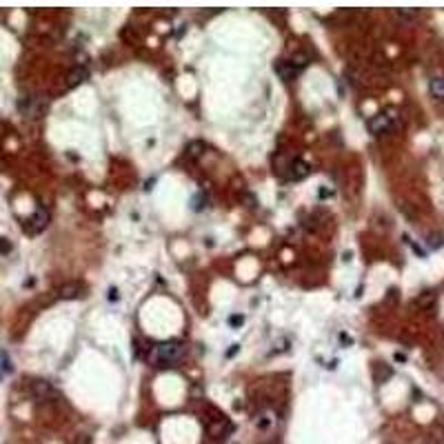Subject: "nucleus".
<instances>
[{
    "label": "nucleus",
    "instance_id": "nucleus-15",
    "mask_svg": "<svg viewBox=\"0 0 444 444\" xmlns=\"http://www.w3.org/2000/svg\"><path fill=\"white\" fill-rule=\"evenodd\" d=\"M11 373V362H9V356L7 353H0V378L3 375Z\"/></svg>",
    "mask_w": 444,
    "mask_h": 444
},
{
    "label": "nucleus",
    "instance_id": "nucleus-14",
    "mask_svg": "<svg viewBox=\"0 0 444 444\" xmlns=\"http://www.w3.org/2000/svg\"><path fill=\"white\" fill-rule=\"evenodd\" d=\"M426 244H429L431 249H440V246L444 244V235L442 233H431L429 238H426Z\"/></svg>",
    "mask_w": 444,
    "mask_h": 444
},
{
    "label": "nucleus",
    "instance_id": "nucleus-8",
    "mask_svg": "<svg viewBox=\"0 0 444 444\" xmlns=\"http://www.w3.org/2000/svg\"><path fill=\"white\" fill-rule=\"evenodd\" d=\"M85 80H89V69L85 65H76L74 69L67 74V87H69V89L80 87Z\"/></svg>",
    "mask_w": 444,
    "mask_h": 444
},
{
    "label": "nucleus",
    "instance_id": "nucleus-5",
    "mask_svg": "<svg viewBox=\"0 0 444 444\" xmlns=\"http://www.w3.org/2000/svg\"><path fill=\"white\" fill-rule=\"evenodd\" d=\"M31 396L36 398V400H40V402H47V400L58 398V391H56L47 380H33L31 382Z\"/></svg>",
    "mask_w": 444,
    "mask_h": 444
},
{
    "label": "nucleus",
    "instance_id": "nucleus-3",
    "mask_svg": "<svg viewBox=\"0 0 444 444\" xmlns=\"http://www.w3.org/2000/svg\"><path fill=\"white\" fill-rule=\"evenodd\" d=\"M396 118H398V114H396V109H391V107H389V109H384V111H380V114L371 116V118H369V122H367L369 133H373V136L386 133V131H389V129L393 127Z\"/></svg>",
    "mask_w": 444,
    "mask_h": 444
},
{
    "label": "nucleus",
    "instance_id": "nucleus-9",
    "mask_svg": "<svg viewBox=\"0 0 444 444\" xmlns=\"http://www.w3.org/2000/svg\"><path fill=\"white\" fill-rule=\"evenodd\" d=\"M82 284L80 282H67V284H63L60 286V291H58V295L63 298V300H74V298H80L82 295Z\"/></svg>",
    "mask_w": 444,
    "mask_h": 444
},
{
    "label": "nucleus",
    "instance_id": "nucleus-12",
    "mask_svg": "<svg viewBox=\"0 0 444 444\" xmlns=\"http://www.w3.org/2000/svg\"><path fill=\"white\" fill-rule=\"evenodd\" d=\"M202 154H205V142H200V140H193V142H189L187 149H184V156H187L189 160H198Z\"/></svg>",
    "mask_w": 444,
    "mask_h": 444
},
{
    "label": "nucleus",
    "instance_id": "nucleus-17",
    "mask_svg": "<svg viewBox=\"0 0 444 444\" xmlns=\"http://www.w3.org/2000/svg\"><path fill=\"white\" fill-rule=\"evenodd\" d=\"M207 207V195L202 193V195H195V200H193V209L195 211H200V209H205Z\"/></svg>",
    "mask_w": 444,
    "mask_h": 444
},
{
    "label": "nucleus",
    "instance_id": "nucleus-2",
    "mask_svg": "<svg viewBox=\"0 0 444 444\" xmlns=\"http://www.w3.org/2000/svg\"><path fill=\"white\" fill-rule=\"evenodd\" d=\"M18 111L29 120L40 118L47 111V98L44 95H22L18 100Z\"/></svg>",
    "mask_w": 444,
    "mask_h": 444
},
{
    "label": "nucleus",
    "instance_id": "nucleus-20",
    "mask_svg": "<svg viewBox=\"0 0 444 444\" xmlns=\"http://www.w3.org/2000/svg\"><path fill=\"white\" fill-rule=\"evenodd\" d=\"M393 300L398 302V291H396V289H391V291H389V302H393Z\"/></svg>",
    "mask_w": 444,
    "mask_h": 444
},
{
    "label": "nucleus",
    "instance_id": "nucleus-1",
    "mask_svg": "<svg viewBox=\"0 0 444 444\" xmlns=\"http://www.w3.org/2000/svg\"><path fill=\"white\" fill-rule=\"evenodd\" d=\"M184 353V347L182 342H176V340H169V342H160L156 344L154 349L149 351V362H154L156 367H171L176 364Z\"/></svg>",
    "mask_w": 444,
    "mask_h": 444
},
{
    "label": "nucleus",
    "instance_id": "nucleus-11",
    "mask_svg": "<svg viewBox=\"0 0 444 444\" xmlns=\"http://www.w3.org/2000/svg\"><path fill=\"white\" fill-rule=\"evenodd\" d=\"M429 91L435 100H444V76H435L429 80Z\"/></svg>",
    "mask_w": 444,
    "mask_h": 444
},
{
    "label": "nucleus",
    "instance_id": "nucleus-16",
    "mask_svg": "<svg viewBox=\"0 0 444 444\" xmlns=\"http://www.w3.org/2000/svg\"><path fill=\"white\" fill-rule=\"evenodd\" d=\"M396 14L400 16V18H404V20H413L415 16H418V11H415V9H413V11H409V9H398Z\"/></svg>",
    "mask_w": 444,
    "mask_h": 444
},
{
    "label": "nucleus",
    "instance_id": "nucleus-4",
    "mask_svg": "<svg viewBox=\"0 0 444 444\" xmlns=\"http://www.w3.org/2000/svg\"><path fill=\"white\" fill-rule=\"evenodd\" d=\"M49 224V211L44 209V207H38L36 211L31 213V218L27 220V231L29 233H40L47 229Z\"/></svg>",
    "mask_w": 444,
    "mask_h": 444
},
{
    "label": "nucleus",
    "instance_id": "nucleus-18",
    "mask_svg": "<svg viewBox=\"0 0 444 444\" xmlns=\"http://www.w3.org/2000/svg\"><path fill=\"white\" fill-rule=\"evenodd\" d=\"M11 251V242L7 238H0V254H9Z\"/></svg>",
    "mask_w": 444,
    "mask_h": 444
},
{
    "label": "nucleus",
    "instance_id": "nucleus-7",
    "mask_svg": "<svg viewBox=\"0 0 444 444\" xmlns=\"http://www.w3.org/2000/svg\"><path fill=\"white\" fill-rule=\"evenodd\" d=\"M300 67H298L293 60H278V63H275V74H278L280 78H282V80H293L295 76H300Z\"/></svg>",
    "mask_w": 444,
    "mask_h": 444
},
{
    "label": "nucleus",
    "instance_id": "nucleus-19",
    "mask_svg": "<svg viewBox=\"0 0 444 444\" xmlns=\"http://www.w3.org/2000/svg\"><path fill=\"white\" fill-rule=\"evenodd\" d=\"M229 324H233V327L235 324H242V316H231L229 318Z\"/></svg>",
    "mask_w": 444,
    "mask_h": 444
},
{
    "label": "nucleus",
    "instance_id": "nucleus-13",
    "mask_svg": "<svg viewBox=\"0 0 444 444\" xmlns=\"http://www.w3.org/2000/svg\"><path fill=\"white\" fill-rule=\"evenodd\" d=\"M273 424H275V415L271 413V411H267V413H260L256 418V426L260 431H271L273 429Z\"/></svg>",
    "mask_w": 444,
    "mask_h": 444
},
{
    "label": "nucleus",
    "instance_id": "nucleus-6",
    "mask_svg": "<svg viewBox=\"0 0 444 444\" xmlns=\"http://www.w3.org/2000/svg\"><path fill=\"white\" fill-rule=\"evenodd\" d=\"M309 173H311V165H309L307 160H302V158H295V160H291L289 169H286V178L298 182V180H305Z\"/></svg>",
    "mask_w": 444,
    "mask_h": 444
},
{
    "label": "nucleus",
    "instance_id": "nucleus-10",
    "mask_svg": "<svg viewBox=\"0 0 444 444\" xmlns=\"http://www.w3.org/2000/svg\"><path fill=\"white\" fill-rule=\"evenodd\" d=\"M435 300H437V295L433 293V291H422L418 298H415V309H431L435 305Z\"/></svg>",
    "mask_w": 444,
    "mask_h": 444
}]
</instances>
